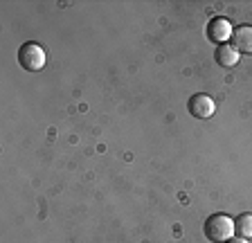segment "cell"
Here are the masks:
<instances>
[{
	"mask_svg": "<svg viewBox=\"0 0 252 243\" xmlns=\"http://www.w3.org/2000/svg\"><path fill=\"white\" fill-rule=\"evenodd\" d=\"M205 237L212 243H227L234 237V221L227 214H212L205 221Z\"/></svg>",
	"mask_w": 252,
	"mask_h": 243,
	"instance_id": "obj_1",
	"label": "cell"
},
{
	"mask_svg": "<svg viewBox=\"0 0 252 243\" xmlns=\"http://www.w3.org/2000/svg\"><path fill=\"white\" fill-rule=\"evenodd\" d=\"M18 63L30 72H38V70L45 68V50L34 41L23 43L21 50H18Z\"/></svg>",
	"mask_w": 252,
	"mask_h": 243,
	"instance_id": "obj_2",
	"label": "cell"
},
{
	"mask_svg": "<svg viewBox=\"0 0 252 243\" xmlns=\"http://www.w3.org/2000/svg\"><path fill=\"white\" fill-rule=\"evenodd\" d=\"M187 108L191 113V117H196V120H210L216 111V104L210 95H194L189 99Z\"/></svg>",
	"mask_w": 252,
	"mask_h": 243,
	"instance_id": "obj_3",
	"label": "cell"
},
{
	"mask_svg": "<svg viewBox=\"0 0 252 243\" xmlns=\"http://www.w3.org/2000/svg\"><path fill=\"white\" fill-rule=\"evenodd\" d=\"M232 32H234V27H232L225 18H214V21L210 23V27H207V36H210V41L220 43V45L232 36Z\"/></svg>",
	"mask_w": 252,
	"mask_h": 243,
	"instance_id": "obj_4",
	"label": "cell"
},
{
	"mask_svg": "<svg viewBox=\"0 0 252 243\" xmlns=\"http://www.w3.org/2000/svg\"><path fill=\"white\" fill-rule=\"evenodd\" d=\"M232 43L236 45V52L252 54V25H239L232 32Z\"/></svg>",
	"mask_w": 252,
	"mask_h": 243,
	"instance_id": "obj_5",
	"label": "cell"
},
{
	"mask_svg": "<svg viewBox=\"0 0 252 243\" xmlns=\"http://www.w3.org/2000/svg\"><path fill=\"white\" fill-rule=\"evenodd\" d=\"M214 57H216V61H219L223 68H234V65L239 63V52H236L234 45H225V43L219 45Z\"/></svg>",
	"mask_w": 252,
	"mask_h": 243,
	"instance_id": "obj_6",
	"label": "cell"
},
{
	"mask_svg": "<svg viewBox=\"0 0 252 243\" xmlns=\"http://www.w3.org/2000/svg\"><path fill=\"white\" fill-rule=\"evenodd\" d=\"M234 232L239 234V237H243V239L252 237V214H241V216H236Z\"/></svg>",
	"mask_w": 252,
	"mask_h": 243,
	"instance_id": "obj_7",
	"label": "cell"
},
{
	"mask_svg": "<svg viewBox=\"0 0 252 243\" xmlns=\"http://www.w3.org/2000/svg\"><path fill=\"white\" fill-rule=\"evenodd\" d=\"M227 243H248V239H243V237H232Z\"/></svg>",
	"mask_w": 252,
	"mask_h": 243,
	"instance_id": "obj_8",
	"label": "cell"
}]
</instances>
